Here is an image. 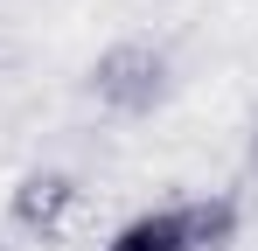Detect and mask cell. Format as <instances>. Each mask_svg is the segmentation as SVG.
I'll use <instances>...</instances> for the list:
<instances>
[{"label":"cell","instance_id":"1","mask_svg":"<svg viewBox=\"0 0 258 251\" xmlns=\"http://www.w3.org/2000/svg\"><path fill=\"white\" fill-rule=\"evenodd\" d=\"M230 230H237V209L216 196V203L147 209V216H133V223H126V230H119L105 251H216Z\"/></svg>","mask_w":258,"mask_h":251},{"label":"cell","instance_id":"2","mask_svg":"<svg viewBox=\"0 0 258 251\" xmlns=\"http://www.w3.org/2000/svg\"><path fill=\"white\" fill-rule=\"evenodd\" d=\"M161 84H168V56L147 49V42H119V49L98 56V70H91V91H98L112 112H147V105L161 98Z\"/></svg>","mask_w":258,"mask_h":251},{"label":"cell","instance_id":"3","mask_svg":"<svg viewBox=\"0 0 258 251\" xmlns=\"http://www.w3.org/2000/svg\"><path fill=\"white\" fill-rule=\"evenodd\" d=\"M70 209H77V181L70 174H28L14 189V223L35 230V237H56L70 223Z\"/></svg>","mask_w":258,"mask_h":251}]
</instances>
